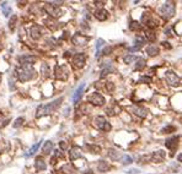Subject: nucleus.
I'll return each mask as SVG.
<instances>
[{"instance_id":"22","label":"nucleus","mask_w":182,"mask_h":174,"mask_svg":"<svg viewBox=\"0 0 182 174\" xmlns=\"http://www.w3.org/2000/svg\"><path fill=\"white\" fill-rule=\"evenodd\" d=\"M108 156L111 157V159H113V161H118V159H121L122 158V153L121 152H118V151H116V150H110L108 151Z\"/></svg>"},{"instance_id":"43","label":"nucleus","mask_w":182,"mask_h":174,"mask_svg":"<svg viewBox=\"0 0 182 174\" xmlns=\"http://www.w3.org/2000/svg\"><path fill=\"white\" fill-rule=\"evenodd\" d=\"M0 82H2V75H0Z\"/></svg>"},{"instance_id":"1","label":"nucleus","mask_w":182,"mask_h":174,"mask_svg":"<svg viewBox=\"0 0 182 174\" xmlns=\"http://www.w3.org/2000/svg\"><path fill=\"white\" fill-rule=\"evenodd\" d=\"M62 102H63V98L60 97V98H58V99L53 101V102L49 103V104H46V105H41V107H38V108H37V114H36V116H37V118H40V116H43V115H48V114H50L52 112H54V111L58 108Z\"/></svg>"},{"instance_id":"40","label":"nucleus","mask_w":182,"mask_h":174,"mask_svg":"<svg viewBox=\"0 0 182 174\" xmlns=\"http://www.w3.org/2000/svg\"><path fill=\"white\" fill-rule=\"evenodd\" d=\"M60 147H62L63 150H65V149H67V143L64 142V141H62V142H60Z\"/></svg>"},{"instance_id":"34","label":"nucleus","mask_w":182,"mask_h":174,"mask_svg":"<svg viewBox=\"0 0 182 174\" xmlns=\"http://www.w3.org/2000/svg\"><path fill=\"white\" fill-rule=\"evenodd\" d=\"M147 37H148V39L149 41H155V38H156V36H155V33L154 32H151V31H148L147 32Z\"/></svg>"},{"instance_id":"14","label":"nucleus","mask_w":182,"mask_h":174,"mask_svg":"<svg viewBox=\"0 0 182 174\" xmlns=\"http://www.w3.org/2000/svg\"><path fill=\"white\" fill-rule=\"evenodd\" d=\"M141 21H143V23L148 25L149 27H155V26H156V22H155L154 19H153L150 15H148V14H144V15H143Z\"/></svg>"},{"instance_id":"18","label":"nucleus","mask_w":182,"mask_h":174,"mask_svg":"<svg viewBox=\"0 0 182 174\" xmlns=\"http://www.w3.org/2000/svg\"><path fill=\"white\" fill-rule=\"evenodd\" d=\"M133 112L140 118H145L148 114V111L145 108H143V107H133Z\"/></svg>"},{"instance_id":"27","label":"nucleus","mask_w":182,"mask_h":174,"mask_svg":"<svg viewBox=\"0 0 182 174\" xmlns=\"http://www.w3.org/2000/svg\"><path fill=\"white\" fill-rule=\"evenodd\" d=\"M103 44H105V41L103 39H101V38H99L97 41H96V57H99L100 55V49L103 47Z\"/></svg>"},{"instance_id":"11","label":"nucleus","mask_w":182,"mask_h":174,"mask_svg":"<svg viewBox=\"0 0 182 174\" xmlns=\"http://www.w3.org/2000/svg\"><path fill=\"white\" fill-rule=\"evenodd\" d=\"M44 9H46V11L48 12V14H49L50 16H53V17H59V16H62V11H60L57 6H54V5L47 4V5L44 6Z\"/></svg>"},{"instance_id":"28","label":"nucleus","mask_w":182,"mask_h":174,"mask_svg":"<svg viewBox=\"0 0 182 174\" xmlns=\"http://www.w3.org/2000/svg\"><path fill=\"white\" fill-rule=\"evenodd\" d=\"M16 21H17V16H16V15H12L11 19H10V21H9V28H10L11 31H14Z\"/></svg>"},{"instance_id":"4","label":"nucleus","mask_w":182,"mask_h":174,"mask_svg":"<svg viewBox=\"0 0 182 174\" xmlns=\"http://www.w3.org/2000/svg\"><path fill=\"white\" fill-rule=\"evenodd\" d=\"M95 126L102 131H110L111 130V125L107 120L103 116H96L95 118Z\"/></svg>"},{"instance_id":"39","label":"nucleus","mask_w":182,"mask_h":174,"mask_svg":"<svg viewBox=\"0 0 182 174\" xmlns=\"http://www.w3.org/2000/svg\"><path fill=\"white\" fill-rule=\"evenodd\" d=\"M127 173H128V174H138V173H139V169H131V170H128Z\"/></svg>"},{"instance_id":"41","label":"nucleus","mask_w":182,"mask_h":174,"mask_svg":"<svg viewBox=\"0 0 182 174\" xmlns=\"http://www.w3.org/2000/svg\"><path fill=\"white\" fill-rule=\"evenodd\" d=\"M177 161H178V162H182V153H181V155H178V157H177Z\"/></svg>"},{"instance_id":"32","label":"nucleus","mask_w":182,"mask_h":174,"mask_svg":"<svg viewBox=\"0 0 182 174\" xmlns=\"http://www.w3.org/2000/svg\"><path fill=\"white\" fill-rule=\"evenodd\" d=\"M122 163H123V166H127V164H131L132 162H133V159H132V157H129V156H127V155H124V156H122Z\"/></svg>"},{"instance_id":"7","label":"nucleus","mask_w":182,"mask_h":174,"mask_svg":"<svg viewBox=\"0 0 182 174\" xmlns=\"http://www.w3.org/2000/svg\"><path fill=\"white\" fill-rule=\"evenodd\" d=\"M85 60H86V57H85V54H83V53L75 54L74 58H73V65L76 69H81L85 65Z\"/></svg>"},{"instance_id":"2","label":"nucleus","mask_w":182,"mask_h":174,"mask_svg":"<svg viewBox=\"0 0 182 174\" xmlns=\"http://www.w3.org/2000/svg\"><path fill=\"white\" fill-rule=\"evenodd\" d=\"M36 75V71L30 68V66H22L20 69H16V76L17 80L21 82H26V81H30L31 78H33Z\"/></svg>"},{"instance_id":"16","label":"nucleus","mask_w":182,"mask_h":174,"mask_svg":"<svg viewBox=\"0 0 182 174\" xmlns=\"http://www.w3.org/2000/svg\"><path fill=\"white\" fill-rule=\"evenodd\" d=\"M69 156H70V159H71V161L77 159L79 157H81V150H80L77 146H75V147H73V149L70 150Z\"/></svg>"},{"instance_id":"19","label":"nucleus","mask_w":182,"mask_h":174,"mask_svg":"<svg viewBox=\"0 0 182 174\" xmlns=\"http://www.w3.org/2000/svg\"><path fill=\"white\" fill-rule=\"evenodd\" d=\"M147 53L150 55V57H155V55H158L159 54V47H156L155 44H151L147 48Z\"/></svg>"},{"instance_id":"20","label":"nucleus","mask_w":182,"mask_h":174,"mask_svg":"<svg viewBox=\"0 0 182 174\" xmlns=\"http://www.w3.org/2000/svg\"><path fill=\"white\" fill-rule=\"evenodd\" d=\"M31 37L33 38V39H38L41 37V30H40V27L38 26H33V27H31Z\"/></svg>"},{"instance_id":"35","label":"nucleus","mask_w":182,"mask_h":174,"mask_svg":"<svg viewBox=\"0 0 182 174\" xmlns=\"http://www.w3.org/2000/svg\"><path fill=\"white\" fill-rule=\"evenodd\" d=\"M140 82H147V84H151V77H148V76H144V77H140L139 80Z\"/></svg>"},{"instance_id":"44","label":"nucleus","mask_w":182,"mask_h":174,"mask_svg":"<svg viewBox=\"0 0 182 174\" xmlns=\"http://www.w3.org/2000/svg\"><path fill=\"white\" fill-rule=\"evenodd\" d=\"M0 49H2V44H0Z\"/></svg>"},{"instance_id":"21","label":"nucleus","mask_w":182,"mask_h":174,"mask_svg":"<svg viewBox=\"0 0 182 174\" xmlns=\"http://www.w3.org/2000/svg\"><path fill=\"white\" fill-rule=\"evenodd\" d=\"M35 166H36V169H37V170H44V169L47 168V166H46V163H44V161H43L42 158H40V157L36 159Z\"/></svg>"},{"instance_id":"10","label":"nucleus","mask_w":182,"mask_h":174,"mask_svg":"<svg viewBox=\"0 0 182 174\" xmlns=\"http://www.w3.org/2000/svg\"><path fill=\"white\" fill-rule=\"evenodd\" d=\"M36 60H37V58L33 57V55H21V57H19V63L22 66H29L30 64H35Z\"/></svg>"},{"instance_id":"15","label":"nucleus","mask_w":182,"mask_h":174,"mask_svg":"<svg viewBox=\"0 0 182 174\" xmlns=\"http://www.w3.org/2000/svg\"><path fill=\"white\" fill-rule=\"evenodd\" d=\"M95 17H96L97 20H100V21H105V20H107V17H108V12H107V10H105V9L97 10V11L95 12Z\"/></svg>"},{"instance_id":"12","label":"nucleus","mask_w":182,"mask_h":174,"mask_svg":"<svg viewBox=\"0 0 182 174\" xmlns=\"http://www.w3.org/2000/svg\"><path fill=\"white\" fill-rule=\"evenodd\" d=\"M178 136H172V137H168L165 142L166 147L167 149H170L171 151H175L177 149V146H178Z\"/></svg>"},{"instance_id":"6","label":"nucleus","mask_w":182,"mask_h":174,"mask_svg":"<svg viewBox=\"0 0 182 174\" xmlns=\"http://www.w3.org/2000/svg\"><path fill=\"white\" fill-rule=\"evenodd\" d=\"M166 81H167L168 85H171V86H178L180 82H181V78L174 71H167L166 72Z\"/></svg>"},{"instance_id":"31","label":"nucleus","mask_w":182,"mask_h":174,"mask_svg":"<svg viewBox=\"0 0 182 174\" xmlns=\"http://www.w3.org/2000/svg\"><path fill=\"white\" fill-rule=\"evenodd\" d=\"M41 71H42L43 77H48V76H49V66H48L47 64H42V66H41Z\"/></svg>"},{"instance_id":"24","label":"nucleus","mask_w":182,"mask_h":174,"mask_svg":"<svg viewBox=\"0 0 182 174\" xmlns=\"http://www.w3.org/2000/svg\"><path fill=\"white\" fill-rule=\"evenodd\" d=\"M52 150H53V142H52V141H46L44 146H43V153L48 155L49 152H52Z\"/></svg>"},{"instance_id":"37","label":"nucleus","mask_w":182,"mask_h":174,"mask_svg":"<svg viewBox=\"0 0 182 174\" xmlns=\"http://www.w3.org/2000/svg\"><path fill=\"white\" fill-rule=\"evenodd\" d=\"M174 130H175L174 126H166V128L162 129V132H164V134H167L168 131H174Z\"/></svg>"},{"instance_id":"36","label":"nucleus","mask_w":182,"mask_h":174,"mask_svg":"<svg viewBox=\"0 0 182 174\" xmlns=\"http://www.w3.org/2000/svg\"><path fill=\"white\" fill-rule=\"evenodd\" d=\"M22 123H23V118L16 119V122H15V124H14V128H19L20 125H22Z\"/></svg>"},{"instance_id":"3","label":"nucleus","mask_w":182,"mask_h":174,"mask_svg":"<svg viewBox=\"0 0 182 174\" xmlns=\"http://www.w3.org/2000/svg\"><path fill=\"white\" fill-rule=\"evenodd\" d=\"M175 11H176V7H175V4L174 3H165L162 6H160L159 9V12L160 15L164 17V19H170L175 15Z\"/></svg>"},{"instance_id":"30","label":"nucleus","mask_w":182,"mask_h":174,"mask_svg":"<svg viewBox=\"0 0 182 174\" xmlns=\"http://www.w3.org/2000/svg\"><path fill=\"white\" fill-rule=\"evenodd\" d=\"M41 142L42 141H38L37 143H35L32 147H31V149H30V151H29V153H27V156H32V155H35V152L38 150V147H40L41 146Z\"/></svg>"},{"instance_id":"33","label":"nucleus","mask_w":182,"mask_h":174,"mask_svg":"<svg viewBox=\"0 0 182 174\" xmlns=\"http://www.w3.org/2000/svg\"><path fill=\"white\" fill-rule=\"evenodd\" d=\"M129 28L133 30V31H139V30H141V26L137 21H133V22H131V25H129Z\"/></svg>"},{"instance_id":"29","label":"nucleus","mask_w":182,"mask_h":174,"mask_svg":"<svg viewBox=\"0 0 182 174\" xmlns=\"http://www.w3.org/2000/svg\"><path fill=\"white\" fill-rule=\"evenodd\" d=\"M123 60H124L126 64H131V63H133L134 60H138V58H137L135 55H133V54H129V55H126V57L123 58Z\"/></svg>"},{"instance_id":"38","label":"nucleus","mask_w":182,"mask_h":174,"mask_svg":"<svg viewBox=\"0 0 182 174\" xmlns=\"http://www.w3.org/2000/svg\"><path fill=\"white\" fill-rule=\"evenodd\" d=\"M110 52H111V47H107V48H105V49L102 50V54H103V55H107Z\"/></svg>"},{"instance_id":"26","label":"nucleus","mask_w":182,"mask_h":174,"mask_svg":"<svg viewBox=\"0 0 182 174\" xmlns=\"http://www.w3.org/2000/svg\"><path fill=\"white\" fill-rule=\"evenodd\" d=\"M145 59H143V58H138V60H137V65H135V70H140V69H143L145 66Z\"/></svg>"},{"instance_id":"9","label":"nucleus","mask_w":182,"mask_h":174,"mask_svg":"<svg viewBox=\"0 0 182 174\" xmlns=\"http://www.w3.org/2000/svg\"><path fill=\"white\" fill-rule=\"evenodd\" d=\"M71 41H73V43H74L75 46H85V44L90 41V38L86 37V36H83V34H80V33H76V34L73 36Z\"/></svg>"},{"instance_id":"23","label":"nucleus","mask_w":182,"mask_h":174,"mask_svg":"<svg viewBox=\"0 0 182 174\" xmlns=\"http://www.w3.org/2000/svg\"><path fill=\"white\" fill-rule=\"evenodd\" d=\"M97 169H99V172H107L110 169V164L107 162H105V161H100L97 164Z\"/></svg>"},{"instance_id":"25","label":"nucleus","mask_w":182,"mask_h":174,"mask_svg":"<svg viewBox=\"0 0 182 174\" xmlns=\"http://www.w3.org/2000/svg\"><path fill=\"white\" fill-rule=\"evenodd\" d=\"M2 9H3V14L5 15V16H9L10 15V12H11V7H10V5H8V3H2Z\"/></svg>"},{"instance_id":"8","label":"nucleus","mask_w":182,"mask_h":174,"mask_svg":"<svg viewBox=\"0 0 182 174\" xmlns=\"http://www.w3.org/2000/svg\"><path fill=\"white\" fill-rule=\"evenodd\" d=\"M87 101L90 103H93L94 105H102L103 103H105V98H103V96L100 95V93H97V92H95L91 96H89Z\"/></svg>"},{"instance_id":"42","label":"nucleus","mask_w":182,"mask_h":174,"mask_svg":"<svg viewBox=\"0 0 182 174\" xmlns=\"http://www.w3.org/2000/svg\"><path fill=\"white\" fill-rule=\"evenodd\" d=\"M162 44H165V47H166V48H171L170 46H168V43H167V42H164Z\"/></svg>"},{"instance_id":"13","label":"nucleus","mask_w":182,"mask_h":174,"mask_svg":"<svg viewBox=\"0 0 182 174\" xmlns=\"http://www.w3.org/2000/svg\"><path fill=\"white\" fill-rule=\"evenodd\" d=\"M151 159H153V162H155V163L162 162V161L165 159V152H164V151H156V152H154L153 156H151Z\"/></svg>"},{"instance_id":"5","label":"nucleus","mask_w":182,"mask_h":174,"mask_svg":"<svg viewBox=\"0 0 182 174\" xmlns=\"http://www.w3.org/2000/svg\"><path fill=\"white\" fill-rule=\"evenodd\" d=\"M56 77L59 80H67L69 77V70L65 65H59L56 68Z\"/></svg>"},{"instance_id":"17","label":"nucleus","mask_w":182,"mask_h":174,"mask_svg":"<svg viewBox=\"0 0 182 174\" xmlns=\"http://www.w3.org/2000/svg\"><path fill=\"white\" fill-rule=\"evenodd\" d=\"M84 88H85V84H81L79 87L76 88V91H75V93H74V97H73V99H74V102H75V103L81 98L83 92H84Z\"/></svg>"}]
</instances>
